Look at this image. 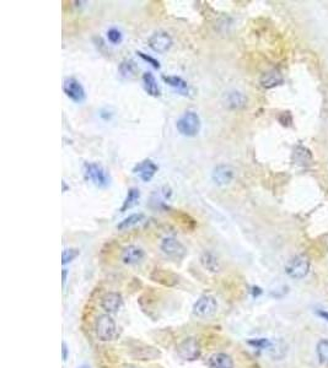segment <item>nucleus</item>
<instances>
[{"label": "nucleus", "mask_w": 328, "mask_h": 368, "mask_svg": "<svg viewBox=\"0 0 328 368\" xmlns=\"http://www.w3.org/2000/svg\"><path fill=\"white\" fill-rule=\"evenodd\" d=\"M162 80L168 83L169 86H171L174 90H176L179 94L185 95L187 96L190 94V87H188V83L186 80H183L182 77L175 76V75H162Z\"/></svg>", "instance_id": "17"}, {"label": "nucleus", "mask_w": 328, "mask_h": 368, "mask_svg": "<svg viewBox=\"0 0 328 368\" xmlns=\"http://www.w3.org/2000/svg\"><path fill=\"white\" fill-rule=\"evenodd\" d=\"M177 355L185 361H196L201 356V344L196 337H187L177 345Z\"/></svg>", "instance_id": "5"}, {"label": "nucleus", "mask_w": 328, "mask_h": 368, "mask_svg": "<svg viewBox=\"0 0 328 368\" xmlns=\"http://www.w3.org/2000/svg\"><path fill=\"white\" fill-rule=\"evenodd\" d=\"M145 256V253L138 245H128L122 252V261L127 265H135V264L140 263Z\"/></svg>", "instance_id": "15"}, {"label": "nucleus", "mask_w": 328, "mask_h": 368, "mask_svg": "<svg viewBox=\"0 0 328 368\" xmlns=\"http://www.w3.org/2000/svg\"><path fill=\"white\" fill-rule=\"evenodd\" d=\"M201 264L205 270L210 272H219L220 271V263L219 259L213 254L212 252H204L201 255Z\"/></svg>", "instance_id": "21"}, {"label": "nucleus", "mask_w": 328, "mask_h": 368, "mask_svg": "<svg viewBox=\"0 0 328 368\" xmlns=\"http://www.w3.org/2000/svg\"><path fill=\"white\" fill-rule=\"evenodd\" d=\"M317 355L321 363L328 364V340L323 339L317 344Z\"/></svg>", "instance_id": "27"}, {"label": "nucleus", "mask_w": 328, "mask_h": 368, "mask_svg": "<svg viewBox=\"0 0 328 368\" xmlns=\"http://www.w3.org/2000/svg\"><path fill=\"white\" fill-rule=\"evenodd\" d=\"M157 171H159V167H157V164L154 161L150 160V158H145V160L140 161L133 168V173L138 175L145 183L150 182L155 177V174L157 173Z\"/></svg>", "instance_id": "10"}, {"label": "nucleus", "mask_w": 328, "mask_h": 368, "mask_svg": "<svg viewBox=\"0 0 328 368\" xmlns=\"http://www.w3.org/2000/svg\"><path fill=\"white\" fill-rule=\"evenodd\" d=\"M139 199H140V191H139L138 188H135V187L129 188L126 199H124V202H123V205L121 206L119 211H121V213H124V211L132 209L133 206H135L138 204Z\"/></svg>", "instance_id": "22"}, {"label": "nucleus", "mask_w": 328, "mask_h": 368, "mask_svg": "<svg viewBox=\"0 0 328 368\" xmlns=\"http://www.w3.org/2000/svg\"><path fill=\"white\" fill-rule=\"evenodd\" d=\"M79 255H80V249H77V248H66V249H64L62 254L63 265H66V264L71 263V261L75 260Z\"/></svg>", "instance_id": "25"}, {"label": "nucleus", "mask_w": 328, "mask_h": 368, "mask_svg": "<svg viewBox=\"0 0 328 368\" xmlns=\"http://www.w3.org/2000/svg\"><path fill=\"white\" fill-rule=\"evenodd\" d=\"M62 351H63V359L64 361H66V358H68V346H66L65 342H63L62 344Z\"/></svg>", "instance_id": "29"}, {"label": "nucleus", "mask_w": 328, "mask_h": 368, "mask_svg": "<svg viewBox=\"0 0 328 368\" xmlns=\"http://www.w3.org/2000/svg\"><path fill=\"white\" fill-rule=\"evenodd\" d=\"M66 274H68V270L63 269V285H65V281H66Z\"/></svg>", "instance_id": "30"}, {"label": "nucleus", "mask_w": 328, "mask_h": 368, "mask_svg": "<svg viewBox=\"0 0 328 368\" xmlns=\"http://www.w3.org/2000/svg\"><path fill=\"white\" fill-rule=\"evenodd\" d=\"M84 177L97 188H107L111 183L110 173L97 162L84 163Z\"/></svg>", "instance_id": "1"}, {"label": "nucleus", "mask_w": 328, "mask_h": 368, "mask_svg": "<svg viewBox=\"0 0 328 368\" xmlns=\"http://www.w3.org/2000/svg\"><path fill=\"white\" fill-rule=\"evenodd\" d=\"M107 40L110 43H112L113 46L121 44L122 41H123V33H122L121 30L116 29V27H111V29L107 31Z\"/></svg>", "instance_id": "26"}, {"label": "nucleus", "mask_w": 328, "mask_h": 368, "mask_svg": "<svg viewBox=\"0 0 328 368\" xmlns=\"http://www.w3.org/2000/svg\"><path fill=\"white\" fill-rule=\"evenodd\" d=\"M202 122L199 116L193 111H187L180 117L179 121L176 123V128L179 133L183 136H196L197 134L201 132Z\"/></svg>", "instance_id": "2"}, {"label": "nucleus", "mask_w": 328, "mask_h": 368, "mask_svg": "<svg viewBox=\"0 0 328 368\" xmlns=\"http://www.w3.org/2000/svg\"><path fill=\"white\" fill-rule=\"evenodd\" d=\"M227 105L230 106V108H233V110L242 108L246 105V97L241 92H231L227 96Z\"/></svg>", "instance_id": "24"}, {"label": "nucleus", "mask_w": 328, "mask_h": 368, "mask_svg": "<svg viewBox=\"0 0 328 368\" xmlns=\"http://www.w3.org/2000/svg\"><path fill=\"white\" fill-rule=\"evenodd\" d=\"M208 367L209 368H233V361L227 353L218 352L213 353L208 358Z\"/></svg>", "instance_id": "16"}, {"label": "nucleus", "mask_w": 328, "mask_h": 368, "mask_svg": "<svg viewBox=\"0 0 328 368\" xmlns=\"http://www.w3.org/2000/svg\"><path fill=\"white\" fill-rule=\"evenodd\" d=\"M152 281L155 283L161 284L163 286H176L179 284L180 278L179 275L175 274V272L170 271V270L166 269H160V267H156V269L152 270L151 275H150Z\"/></svg>", "instance_id": "11"}, {"label": "nucleus", "mask_w": 328, "mask_h": 368, "mask_svg": "<svg viewBox=\"0 0 328 368\" xmlns=\"http://www.w3.org/2000/svg\"><path fill=\"white\" fill-rule=\"evenodd\" d=\"M126 368H135V367H126Z\"/></svg>", "instance_id": "32"}, {"label": "nucleus", "mask_w": 328, "mask_h": 368, "mask_svg": "<svg viewBox=\"0 0 328 368\" xmlns=\"http://www.w3.org/2000/svg\"><path fill=\"white\" fill-rule=\"evenodd\" d=\"M141 80H143V86H144V90H145L146 94L149 96L152 97H159L160 96V87L157 85L156 79H155L154 75L151 74L150 71H145L141 76Z\"/></svg>", "instance_id": "19"}, {"label": "nucleus", "mask_w": 328, "mask_h": 368, "mask_svg": "<svg viewBox=\"0 0 328 368\" xmlns=\"http://www.w3.org/2000/svg\"><path fill=\"white\" fill-rule=\"evenodd\" d=\"M137 54H138V55H139V57H140V58H141V59H143V60L148 61V63L150 64V65H151V66H154V68H155V69H160V68H161V65H160V61H159V60H156V59H155V58L150 57V55H148V54H145V53H143V52H140V51H139V52H137Z\"/></svg>", "instance_id": "28"}, {"label": "nucleus", "mask_w": 328, "mask_h": 368, "mask_svg": "<svg viewBox=\"0 0 328 368\" xmlns=\"http://www.w3.org/2000/svg\"><path fill=\"white\" fill-rule=\"evenodd\" d=\"M172 43L174 42H172L171 36L168 32H165V31H156V32H154L150 36V38L148 40L150 48L154 52L159 53V54H163V53L170 51V48L172 47Z\"/></svg>", "instance_id": "9"}, {"label": "nucleus", "mask_w": 328, "mask_h": 368, "mask_svg": "<svg viewBox=\"0 0 328 368\" xmlns=\"http://www.w3.org/2000/svg\"><path fill=\"white\" fill-rule=\"evenodd\" d=\"M260 82L265 88H273L283 82V75L280 74V71L272 69V70L266 71L261 76Z\"/></svg>", "instance_id": "18"}, {"label": "nucleus", "mask_w": 328, "mask_h": 368, "mask_svg": "<svg viewBox=\"0 0 328 368\" xmlns=\"http://www.w3.org/2000/svg\"><path fill=\"white\" fill-rule=\"evenodd\" d=\"M310 269V263L305 255H296L288 261L285 271L290 278L302 279L307 275Z\"/></svg>", "instance_id": "8"}, {"label": "nucleus", "mask_w": 328, "mask_h": 368, "mask_svg": "<svg viewBox=\"0 0 328 368\" xmlns=\"http://www.w3.org/2000/svg\"><path fill=\"white\" fill-rule=\"evenodd\" d=\"M95 333L97 339L102 342H108L116 337V322L110 314H102L96 319Z\"/></svg>", "instance_id": "3"}, {"label": "nucleus", "mask_w": 328, "mask_h": 368, "mask_svg": "<svg viewBox=\"0 0 328 368\" xmlns=\"http://www.w3.org/2000/svg\"><path fill=\"white\" fill-rule=\"evenodd\" d=\"M130 353L135 359H141V361L156 359L161 356V352L157 348L149 346V345H144L141 342H138V346H133L130 348Z\"/></svg>", "instance_id": "14"}, {"label": "nucleus", "mask_w": 328, "mask_h": 368, "mask_svg": "<svg viewBox=\"0 0 328 368\" xmlns=\"http://www.w3.org/2000/svg\"><path fill=\"white\" fill-rule=\"evenodd\" d=\"M213 182L219 187L227 186L233 179V169L227 164H219L214 168L212 173Z\"/></svg>", "instance_id": "13"}, {"label": "nucleus", "mask_w": 328, "mask_h": 368, "mask_svg": "<svg viewBox=\"0 0 328 368\" xmlns=\"http://www.w3.org/2000/svg\"><path fill=\"white\" fill-rule=\"evenodd\" d=\"M63 91L68 99L75 103H83L86 100V92L81 82L75 77L70 76L64 79L63 81Z\"/></svg>", "instance_id": "7"}, {"label": "nucleus", "mask_w": 328, "mask_h": 368, "mask_svg": "<svg viewBox=\"0 0 328 368\" xmlns=\"http://www.w3.org/2000/svg\"><path fill=\"white\" fill-rule=\"evenodd\" d=\"M218 311V301L212 295H204L199 297L193 305L192 312L197 318L201 319H208L212 318Z\"/></svg>", "instance_id": "4"}, {"label": "nucleus", "mask_w": 328, "mask_h": 368, "mask_svg": "<svg viewBox=\"0 0 328 368\" xmlns=\"http://www.w3.org/2000/svg\"><path fill=\"white\" fill-rule=\"evenodd\" d=\"M161 252L174 260H182L187 255V249L175 237H165L160 244Z\"/></svg>", "instance_id": "6"}, {"label": "nucleus", "mask_w": 328, "mask_h": 368, "mask_svg": "<svg viewBox=\"0 0 328 368\" xmlns=\"http://www.w3.org/2000/svg\"><path fill=\"white\" fill-rule=\"evenodd\" d=\"M118 71H119V74H121L122 77L130 80V79H134V77L137 76L139 68H138L137 64H135L134 60L124 59L121 64H119Z\"/></svg>", "instance_id": "20"}, {"label": "nucleus", "mask_w": 328, "mask_h": 368, "mask_svg": "<svg viewBox=\"0 0 328 368\" xmlns=\"http://www.w3.org/2000/svg\"><path fill=\"white\" fill-rule=\"evenodd\" d=\"M79 368H90V367H88V366H81V367H79Z\"/></svg>", "instance_id": "31"}, {"label": "nucleus", "mask_w": 328, "mask_h": 368, "mask_svg": "<svg viewBox=\"0 0 328 368\" xmlns=\"http://www.w3.org/2000/svg\"><path fill=\"white\" fill-rule=\"evenodd\" d=\"M143 220H144V214H141V213L133 214V215H130V216L126 217L123 221L119 222V224L117 225V228H118L119 231L128 230V228H130V227H133V226L138 225L139 222L143 221Z\"/></svg>", "instance_id": "23"}, {"label": "nucleus", "mask_w": 328, "mask_h": 368, "mask_svg": "<svg viewBox=\"0 0 328 368\" xmlns=\"http://www.w3.org/2000/svg\"><path fill=\"white\" fill-rule=\"evenodd\" d=\"M122 306H123V297L118 292H108L101 298V307L105 312H107V314L117 313Z\"/></svg>", "instance_id": "12"}]
</instances>
